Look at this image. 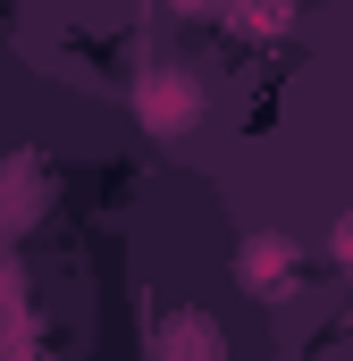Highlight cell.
I'll use <instances>...</instances> for the list:
<instances>
[{
    "label": "cell",
    "instance_id": "7a4b0ae2",
    "mask_svg": "<svg viewBox=\"0 0 353 361\" xmlns=\"http://www.w3.org/2000/svg\"><path fill=\"white\" fill-rule=\"evenodd\" d=\"M236 277H244L253 294H286V286H294V244H286V235H253V244L236 252Z\"/></svg>",
    "mask_w": 353,
    "mask_h": 361
},
{
    "label": "cell",
    "instance_id": "6da1fadb",
    "mask_svg": "<svg viewBox=\"0 0 353 361\" xmlns=\"http://www.w3.org/2000/svg\"><path fill=\"white\" fill-rule=\"evenodd\" d=\"M135 101H143V126H152V135H185V126L202 118V92H193L185 68H143V92H135Z\"/></svg>",
    "mask_w": 353,
    "mask_h": 361
}]
</instances>
